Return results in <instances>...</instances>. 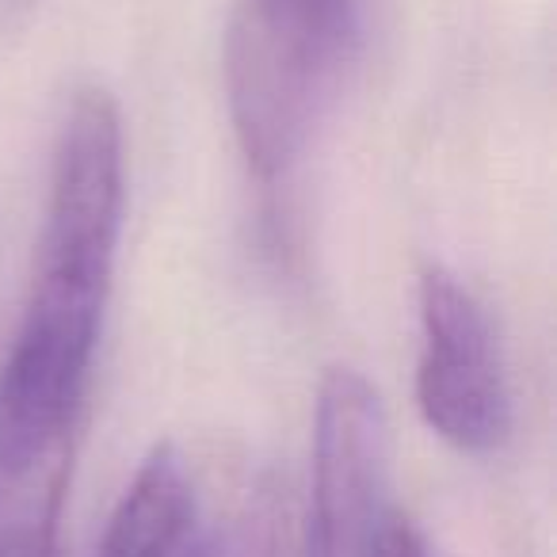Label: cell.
Segmentation results:
<instances>
[{"label": "cell", "instance_id": "cell-4", "mask_svg": "<svg viewBox=\"0 0 557 557\" xmlns=\"http://www.w3.org/2000/svg\"><path fill=\"white\" fill-rule=\"evenodd\" d=\"M420 325L417 401L424 424L462 455H496L511 440L516 405L485 306L455 275L432 268L420 278Z\"/></svg>", "mask_w": 557, "mask_h": 557}, {"label": "cell", "instance_id": "cell-1", "mask_svg": "<svg viewBox=\"0 0 557 557\" xmlns=\"http://www.w3.org/2000/svg\"><path fill=\"white\" fill-rule=\"evenodd\" d=\"M123 233V119L85 88L54 153L47 225L16 348L0 379V432L70 435L92 374Z\"/></svg>", "mask_w": 557, "mask_h": 557}, {"label": "cell", "instance_id": "cell-7", "mask_svg": "<svg viewBox=\"0 0 557 557\" xmlns=\"http://www.w3.org/2000/svg\"><path fill=\"white\" fill-rule=\"evenodd\" d=\"M382 557H432V554H428V546L420 542V534L401 519V523L394 527V534H389Z\"/></svg>", "mask_w": 557, "mask_h": 557}, {"label": "cell", "instance_id": "cell-2", "mask_svg": "<svg viewBox=\"0 0 557 557\" xmlns=\"http://www.w3.org/2000/svg\"><path fill=\"white\" fill-rule=\"evenodd\" d=\"M363 39V0H237L225 32L233 134L260 180L306 153Z\"/></svg>", "mask_w": 557, "mask_h": 557}, {"label": "cell", "instance_id": "cell-5", "mask_svg": "<svg viewBox=\"0 0 557 557\" xmlns=\"http://www.w3.org/2000/svg\"><path fill=\"white\" fill-rule=\"evenodd\" d=\"M96 557H207L184 458L157 447L119 500Z\"/></svg>", "mask_w": 557, "mask_h": 557}, {"label": "cell", "instance_id": "cell-3", "mask_svg": "<svg viewBox=\"0 0 557 557\" xmlns=\"http://www.w3.org/2000/svg\"><path fill=\"white\" fill-rule=\"evenodd\" d=\"M397 523L382 397L359 371L336 367L318 394L306 557H382Z\"/></svg>", "mask_w": 557, "mask_h": 557}, {"label": "cell", "instance_id": "cell-6", "mask_svg": "<svg viewBox=\"0 0 557 557\" xmlns=\"http://www.w3.org/2000/svg\"><path fill=\"white\" fill-rule=\"evenodd\" d=\"M0 557H62V523H0Z\"/></svg>", "mask_w": 557, "mask_h": 557}]
</instances>
